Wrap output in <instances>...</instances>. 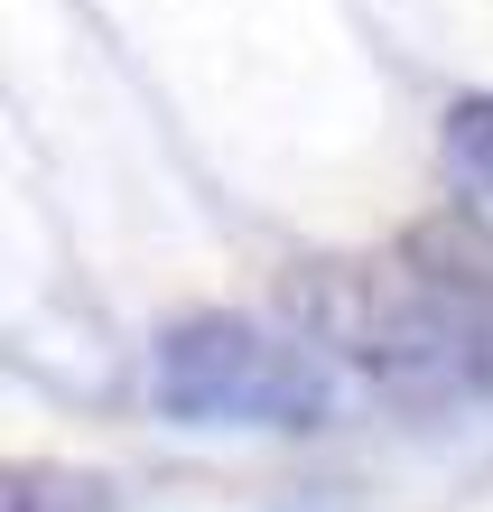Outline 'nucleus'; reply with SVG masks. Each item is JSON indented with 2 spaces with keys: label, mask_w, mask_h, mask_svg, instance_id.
<instances>
[{
  "label": "nucleus",
  "mask_w": 493,
  "mask_h": 512,
  "mask_svg": "<svg viewBox=\"0 0 493 512\" xmlns=\"http://www.w3.org/2000/svg\"><path fill=\"white\" fill-rule=\"evenodd\" d=\"M298 326L410 410L493 401V280L410 261H317L289 289Z\"/></svg>",
  "instance_id": "obj_1"
},
{
  "label": "nucleus",
  "mask_w": 493,
  "mask_h": 512,
  "mask_svg": "<svg viewBox=\"0 0 493 512\" xmlns=\"http://www.w3.org/2000/svg\"><path fill=\"white\" fill-rule=\"evenodd\" d=\"M149 401L177 429H326L335 419V373L317 336H280L261 317H187L149 354Z\"/></svg>",
  "instance_id": "obj_2"
},
{
  "label": "nucleus",
  "mask_w": 493,
  "mask_h": 512,
  "mask_svg": "<svg viewBox=\"0 0 493 512\" xmlns=\"http://www.w3.org/2000/svg\"><path fill=\"white\" fill-rule=\"evenodd\" d=\"M438 159H447L456 187H466L475 215H493V94H466V103L438 112Z\"/></svg>",
  "instance_id": "obj_3"
},
{
  "label": "nucleus",
  "mask_w": 493,
  "mask_h": 512,
  "mask_svg": "<svg viewBox=\"0 0 493 512\" xmlns=\"http://www.w3.org/2000/svg\"><path fill=\"white\" fill-rule=\"evenodd\" d=\"M10 512H112L103 485H84V475H38V466H19L10 475Z\"/></svg>",
  "instance_id": "obj_4"
}]
</instances>
